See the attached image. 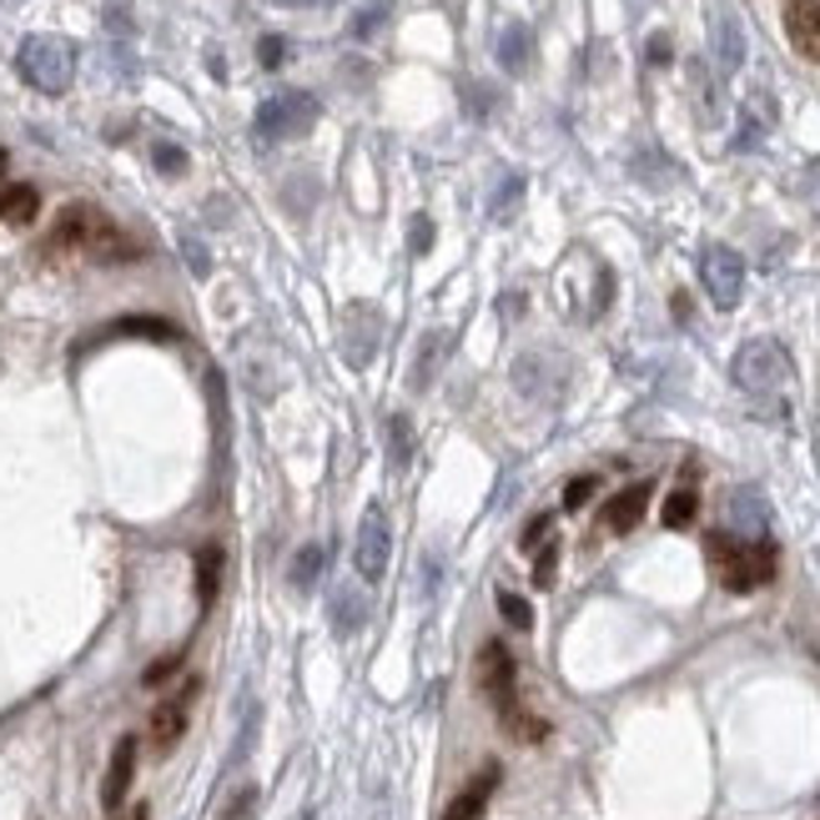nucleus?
I'll return each instance as SVG.
<instances>
[{"label":"nucleus","mask_w":820,"mask_h":820,"mask_svg":"<svg viewBox=\"0 0 820 820\" xmlns=\"http://www.w3.org/2000/svg\"><path fill=\"white\" fill-rule=\"evenodd\" d=\"M45 257H61V252H81V257H91V263H136L142 257V247H136L126 232L116 227V222L106 217L101 207H91V202H71V207H61V217H55L51 237L41 242Z\"/></svg>","instance_id":"obj_1"},{"label":"nucleus","mask_w":820,"mask_h":820,"mask_svg":"<svg viewBox=\"0 0 820 820\" xmlns=\"http://www.w3.org/2000/svg\"><path fill=\"white\" fill-rule=\"evenodd\" d=\"M735 372V388L745 398H755V408L770 418H790V383H796V368H790L786 348L770 338H755L735 352L730 362Z\"/></svg>","instance_id":"obj_2"},{"label":"nucleus","mask_w":820,"mask_h":820,"mask_svg":"<svg viewBox=\"0 0 820 820\" xmlns=\"http://www.w3.org/2000/svg\"><path fill=\"white\" fill-rule=\"evenodd\" d=\"M479 689L489 695L499 725L514 735V740H544L549 735V725L519 705V665H514V655H509L503 639H489V645L479 649Z\"/></svg>","instance_id":"obj_3"},{"label":"nucleus","mask_w":820,"mask_h":820,"mask_svg":"<svg viewBox=\"0 0 820 820\" xmlns=\"http://www.w3.org/2000/svg\"><path fill=\"white\" fill-rule=\"evenodd\" d=\"M705 554H710V564H715V580L730 594L766 590L780 570V554L770 539H745V534H730V529L705 539Z\"/></svg>","instance_id":"obj_4"},{"label":"nucleus","mask_w":820,"mask_h":820,"mask_svg":"<svg viewBox=\"0 0 820 820\" xmlns=\"http://www.w3.org/2000/svg\"><path fill=\"white\" fill-rule=\"evenodd\" d=\"M16 71L41 96H61L76 81V45L66 35H25L21 51H16Z\"/></svg>","instance_id":"obj_5"},{"label":"nucleus","mask_w":820,"mask_h":820,"mask_svg":"<svg viewBox=\"0 0 820 820\" xmlns=\"http://www.w3.org/2000/svg\"><path fill=\"white\" fill-rule=\"evenodd\" d=\"M318 111H322L318 96H307V91H277V96H267L263 106H257L252 132H257L263 146L297 142V136H307L312 126H318Z\"/></svg>","instance_id":"obj_6"},{"label":"nucleus","mask_w":820,"mask_h":820,"mask_svg":"<svg viewBox=\"0 0 820 820\" xmlns=\"http://www.w3.org/2000/svg\"><path fill=\"white\" fill-rule=\"evenodd\" d=\"M700 283H705V293H710V303L720 307V312L740 307V297H745V257L735 247H725V242L705 247L700 252Z\"/></svg>","instance_id":"obj_7"},{"label":"nucleus","mask_w":820,"mask_h":820,"mask_svg":"<svg viewBox=\"0 0 820 820\" xmlns=\"http://www.w3.org/2000/svg\"><path fill=\"white\" fill-rule=\"evenodd\" d=\"M388 554H393V529H388L383 503H368L358 524V549H352V570L362 584H378L388 574Z\"/></svg>","instance_id":"obj_8"},{"label":"nucleus","mask_w":820,"mask_h":820,"mask_svg":"<svg viewBox=\"0 0 820 820\" xmlns=\"http://www.w3.org/2000/svg\"><path fill=\"white\" fill-rule=\"evenodd\" d=\"M197 700V679H186L182 695H172V700H162L152 710V725H146V740H152L156 755H172L176 740L186 735V705Z\"/></svg>","instance_id":"obj_9"},{"label":"nucleus","mask_w":820,"mask_h":820,"mask_svg":"<svg viewBox=\"0 0 820 820\" xmlns=\"http://www.w3.org/2000/svg\"><path fill=\"white\" fill-rule=\"evenodd\" d=\"M132 780H136V735H121L116 750H111L106 780H101V810H121Z\"/></svg>","instance_id":"obj_10"},{"label":"nucleus","mask_w":820,"mask_h":820,"mask_svg":"<svg viewBox=\"0 0 820 820\" xmlns=\"http://www.w3.org/2000/svg\"><path fill=\"white\" fill-rule=\"evenodd\" d=\"M649 499H655V483H649V479H639V483H629V489H619L609 503H604V529H609V534H629V529H639V519H645Z\"/></svg>","instance_id":"obj_11"},{"label":"nucleus","mask_w":820,"mask_h":820,"mask_svg":"<svg viewBox=\"0 0 820 820\" xmlns=\"http://www.w3.org/2000/svg\"><path fill=\"white\" fill-rule=\"evenodd\" d=\"M710 41H715V66H720V76H735V71L745 66V31H740V16H735L730 6L715 11Z\"/></svg>","instance_id":"obj_12"},{"label":"nucleus","mask_w":820,"mask_h":820,"mask_svg":"<svg viewBox=\"0 0 820 820\" xmlns=\"http://www.w3.org/2000/svg\"><path fill=\"white\" fill-rule=\"evenodd\" d=\"M786 35L806 61L820 66V0H786Z\"/></svg>","instance_id":"obj_13"},{"label":"nucleus","mask_w":820,"mask_h":820,"mask_svg":"<svg viewBox=\"0 0 820 820\" xmlns=\"http://www.w3.org/2000/svg\"><path fill=\"white\" fill-rule=\"evenodd\" d=\"M499 780H503L499 760H489V766H483L479 776H473L469 786L453 796V806L443 810V820H479L483 810H489V800H493V790H499Z\"/></svg>","instance_id":"obj_14"},{"label":"nucleus","mask_w":820,"mask_h":820,"mask_svg":"<svg viewBox=\"0 0 820 820\" xmlns=\"http://www.w3.org/2000/svg\"><path fill=\"white\" fill-rule=\"evenodd\" d=\"M378 332H383V318H378L368 303L348 307V318H342V342L352 348V362H368L372 358V342H378Z\"/></svg>","instance_id":"obj_15"},{"label":"nucleus","mask_w":820,"mask_h":820,"mask_svg":"<svg viewBox=\"0 0 820 820\" xmlns=\"http://www.w3.org/2000/svg\"><path fill=\"white\" fill-rule=\"evenodd\" d=\"M499 66L509 76H529V66H534V31L524 21H509L499 31Z\"/></svg>","instance_id":"obj_16"},{"label":"nucleus","mask_w":820,"mask_h":820,"mask_svg":"<svg viewBox=\"0 0 820 820\" xmlns=\"http://www.w3.org/2000/svg\"><path fill=\"white\" fill-rule=\"evenodd\" d=\"M766 499L750 489H735L730 493V534H745V539H766Z\"/></svg>","instance_id":"obj_17"},{"label":"nucleus","mask_w":820,"mask_h":820,"mask_svg":"<svg viewBox=\"0 0 820 820\" xmlns=\"http://www.w3.org/2000/svg\"><path fill=\"white\" fill-rule=\"evenodd\" d=\"M41 217V192L31 182H11L0 186V222H11V227H31Z\"/></svg>","instance_id":"obj_18"},{"label":"nucleus","mask_w":820,"mask_h":820,"mask_svg":"<svg viewBox=\"0 0 820 820\" xmlns=\"http://www.w3.org/2000/svg\"><path fill=\"white\" fill-rule=\"evenodd\" d=\"M222 564H227L222 544H202V549H197V604H202V609H212V604H217Z\"/></svg>","instance_id":"obj_19"},{"label":"nucleus","mask_w":820,"mask_h":820,"mask_svg":"<svg viewBox=\"0 0 820 820\" xmlns=\"http://www.w3.org/2000/svg\"><path fill=\"white\" fill-rule=\"evenodd\" d=\"M362 619H368V599L358 590H338L332 594V624H338V635H358Z\"/></svg>","instance_id":"obj_20"},{"label":"nucleus","mask_w":820,"mask_h":820,"mask_svg":"<svg viewBox=\"0 0 820 820\" xmlns=\"http://www.w3.org/2000/svg\"><path fill=\"white\" fill-rule=\"evenodd\" d=\"M322 564H328V549H322V544H307V549H297L293 570H287V580H293V590H312V584L322 580Z\"/></svg>","instance_id":"obj_21"},{"label":"nucleus","mask_w":820,"mask_h":820,"mask_svg":"<svg viewBox=\"0 0 820 820\" xmlns=\"http://www.w3.org/2000/svg\"><path fill=\"white\" fill-rule=\"evenodd\" d=\"M695 514H700L695 489H675L665 499V509H659V524H665V529H689V524H695Z\"/></svg>","instance_id":"obj_22"},{"label":"nucleus","mask_w":820,"mask_h":820,"mask_svg":"<svg viewBox=\"0 0 820 820\" xmlns=\"http://www.w3.org/2000/svg\"><path fill=\"white\" fill-rule=\"evenodd\" d=\"M449 332H428V338H423V352H418V368H413V383L418 388H423L428 383V378H433V368H438V362H443V352H449Z\"/></svg>","instance_id":"obj_23"},{"label":"nucleus","mask_w":820,"mask_h":820,"mask_svg":"<svg viewBox=\"0 0 820 820\" xmlns=\"http://www.w3.org/2000/svg\"><path fill=\"white\" fill-rule=\"evenodd\" d=\"M388 443H393L388 463H393V469H408V459H413V423H408L403 413L388 418Z\"/></svg>","instance_id":"obj_24"},{"label":"nucleus","mask_w":820,"mask_h":820,"mask_svg":"<svg viewBox=\"0 0 820 820\" xmlns=\"http://www.w3.org/2000/svg\"><path fill=\"white\" fill-rule=\"evenodd\" d=\"M499 614H503L509 629H519V635L534 629V609H529V599H524V594H514V590H499Z\"/></svg>","instance_id":"obj_25"},{"label":"nucleus","mask_w":820,"mask_h":820,"mask_svg":"<svg viewBox=\"0 0 820 820\" xmlns=\"http://www.w3.org/2000/svg\"><path fill=\"white\" fill-rule=\"evenodd\" d=\"M121 332H136V338H176V328L162 318H121L106 328V338H121Z\"/></svg>","instance_id":"obj_26"},{"label":"nucleus","mask_w":820,"mask_h":820,"mask_svg":"<svg viewBox=\"0 0 820 820\" xmlns=\"http://www.w3.org/2000/svg\"><path fill=\"white\" fill-rule=\"evenodd\" d=\"M388 11H393V0H368V6L358 11V21L348 25V35H352V41H368V35L388 21Z\"/></svg>","instance_id":"obj_27"},{"label":"nucleus","mask_w":820,"mask_h":820,"mask_svg":"<svg viewBox=\"0 0 820 820\" xmlns=\"http://www.w3.org/2000/svg\"><path fill=\"white\" fill-rule=\"evenodd\" d=\"M519 197H524V176L509 172V176L499 182V192H493V202H489V217H493V222H503V217H509V207H514Z\"/></svg>","instance_id":"obj_28"},{"label":"nucleus","mask_w":820,"mask_h":820,"mask_svg":"<svg viewBox=\"0 0 820 820\" xmlns=\"http://www.w3.org/2000/svg\"><path fill=\"white\" fill-rule=\"evenodd\" d=\"M594 489H599V473H580V479H570V489H564V514L584 509V503L594 499Z\"/></svg>","instance_id":"obj_29"},{"label":"nucleus","mask_w":820,"mask_h":820,"mask_svg":"<svg viewBox=\"0 0 820 820\" xmlns=\"http://www.w3.org/2000/svg\"><path fill=\"white\" fill-rule=\"evenodd\" d=\"M558 574V539H549V544H539V558H534V584L539 590H549Z\"/></svg>","instance_id":"obj_30"},{"label":"nucleus","mask_w":820,"mask_h":820,"mask_svg":"<svg viewBox=\"0 0 820 820\" xmlns=\"http://www.w3.org/2000/svg\"><path fill=\"white\" fill-rule=\"evenodd\" d=\"M152 162H156V172H166V176H182L186 172V152H182V146H172V142H156L152 146Z\"/></svg>","instance_id":"obj_31"},{"label":"nucleus","mask_w":820,"mask_h":820,"mask_svg":"<svg viewBox=\"0 0 820 820\" xmlns=\"http://www.w3.org/2000/svg\"><path fill=\"white\" fill-rule=\"evenodd\" d=\"M463 111H469V116H489L493 111V86H479V81H473V86H463Z\"/></svg>","instance_id":"obj_32"},{"label":"nucleus","mask_w":820,"mask_h":820,"mask_svg":"<svg viewBox=\"0 0 820 820\" xmlns=\"http://www.w3.org/2000/svg\"><path fill=\"white\" fill-rule=\"evenodd\" d=\"M252 810H257V786H242L232 796V806L222 810V820H252Z\"/></svg>","instance_id":"obj_33"},{"label":"nucleus","mask_w":820,"mask_h":820,"mask_svg":"<svg viewBox=\"0 0 820 820\" xmlns=\"http://www.w3.org/2000/svg\"><path fill=\"white\" fill-rule=\"evenodd\" d=\"M257 61H263L267 71H277L287 61V41L283 35H263V41H257Z\"/></svg>","instance_id":"obj_34"},{"label":"nucleus","mask_w":820,"mask_h":820,"mask_svg":"<svg viewBox=\"0 0 820 820\" xmlns=\"http://www.w3.org/2000/svg\"><path fill=\"white\" fill-rule=\"evenodd\" d=\"M182 659H186V655H182V649H176V655H166V659H156V665H146L142 685H152V689H156V685H166V679L176 675V665H182Z\"/></svg>","instance_id":"obj_35"},{"label":"nucleus","mask_w":820,"mask_h":820,"mask_svg":"<svg viewBox=\"0 0 820 820\" xmlns=\"http://www.w3.org/2000/svg\"><path fill=\"white\" fill-rule=\"evenodd\" d=\"M428 247H433V222H428V217H413V232H408V252H413V257H423Z\"/></svg>","instance_id":"obj_36"},{"label":"nucleus","mask_w":820,"mask_h":820,"mask_svg":"<svg viewBox=\"0 0 820 820\" xmlns=\"http://www.w3.org/2000/svg\"><path fill=\"white\" fill-rule=\"evenodd\" d=\"M549 529H554V514H539V519H529V529H524V534H519V544H524V549H539V539H544Z\"/></svg>","instance_id":"obj_37"},{"label":"nucleus","mask_w":820,"mask_h":820,"mask_svg":"<svg viewBox=\"0 0 820 820\" xmlns=\"http://www.w3.org/2000/svg\"><path fill=\"white\" fill-rule=\"evenodd\" d=\"M182 252H186V263H192V273H197V277H207V273H212V263H207V252H202V242L182 237Z\"/></svg>","instance_id":"obj_38"},{"label":"nucleus","mask_w":820,"mask_h":820,"mask_svg":"<svg viewBox=\"0 0 820 820\" xmlns=\"http://www.w3.org/2000/svg\"><path fill=\"white\" fill-rule=\"evenodd\" d=\"M669 55H675L669 35H655V41H649V61H655V66H669Z\"/></svg>","instance_id":"obj_39"},{"label":"nucleus","mask_w":820,"mask_h":820,"mask_svg":"<svg viewBox=\"0 0 820 820\" xmlns=\"http://www.w3.org/2000/svg\"><path fill=\"white\" fill-rule=\"evenodd\" d=\"M277 6H332V0H277Z\"/></svg>","instance_id":"obj_40"},{"label":"nucleus","mask_w":820,"mask_h":820,"mask_svg":"<svg viewBox=\"0 0 820 820\" xmlns=\"http://www.w3.org/2000/svg\"><path fill=\"white\" fill-rule=\"evenodd\" d=\"M126 820H152V810H146V806H136V810H132V816H126Z\"/></svg>","instance_id":"obj_41"},{"label":"nucleus","mask_w":820,"mask_h":820,"mask_svg":"<svg viewBox=\"0 0 820 820\" xmlns=\"http://www.w3.org/2000/svg\"><path fill=\"white\" fill-rule=\"evenodd\" d=\"M6 166H11V156H6V146H0V176H6Z\"/></svg>","instance_id":"obj_42"}]
</instances>
